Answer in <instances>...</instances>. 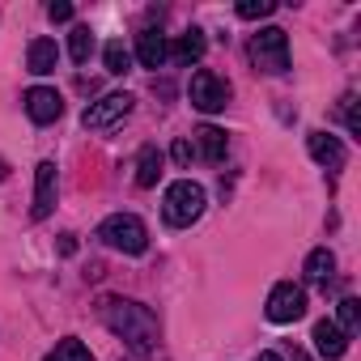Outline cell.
Listing matches in <instances>:
<instances>
[{"label":"cell","instance_id":"1","mask_svg":"<svg viewBox=\"0 0 361 361\" xmlns=\"http://www.w3.org/2000/svg\"><path fill=\"white\" fill-rule=\"evenodd\" d=\"M98 319L132 348V353H149L157 344V319L149 306L132 302V298H102L98 302Z\"/></svg>","mask_w":361,"mask_h":361},{"label":"cell","instance_id":"2","mask_svg":"<svg viewBox=\"0 0 361 361\" xmlns=\"http://www.w3.org/2000/svg\"><path fill=\"white\" fill-rule=\"evenodd\" d=\"M200 213H204V188H200V183H192V178H178V183L166 188V200H161L166 226L183 230V226H192Z\"/></svg>","mask_w":361,"mask_h":361},{"label":"cell","instance_id":"3","mask_svg":"<svg viewBox=\"0 0 361 361\" xmlns=\"http://www.w3.org/2000/svg\"><path fill=\"white\" fill-rule=\"evenodd\" d=\"M98 238L111 247V251H123V255H145L149 251V230L140 217L132 213H115L98 226Z\"/></svg>","mask_w":361,"mask_h":361},{"label":"cell","instance_id":"4","mask_svg":"<svg viewBox=\"0 0 361 361\" xmlns=\"http://www.w3.org/2000/svg\"><path fill=\"white\" fill-rule=\"evenodd\" d=\"M230 81L221 77V73H213V68H200V73H192V85H188V98H192V106L196 111H204V115H217V111H226L230 106Z\"/></svg>","mask_w":361,"mask_h":361},{"label":"cell","instance_id":"5","mask_svg":"<svg viewBox=\"0 0 361 361\" xmlns=\"http://www.w3.org/2000/svg\"><path fill=\"white\" fill-rule=\"evenodd\" d=\"M251 64L264 73H289V35L268 26L251 39Z\"/></svg>","mask_w":361,"mask_h":361},{"label":"cell","instance_id":"6","mask_svg":"<svg viewBox=\"0 0 361 361\" xmlns=\"http://www.w3.org/2000/svg\"><path fill=\"white\" fill-rule=\"evenodd\" d=\"M132 94H106V98H98V102H90L85 106V115H81V123L90 128V132H106V128H115L119 119H128L132 115Z\"/></svg>","mask_w":361,"mask_h":361},{"label":"cell","instance_id":"7","mask_svg":"<svg viewBox=\"0 0 361 361\" xmlns=\"http://www.w3.org/2000/svg\"><path fill=\"white\" fill-rule=\"evenodd\" d=\"M268 319L272 323H298L302 314H306V293H302V285H293V281H281L272 293H268Z\"/></svg>","mask_w":361,"mask_h":361},{"label":"cell","instance_id":"8","mask_svg":"<svg viewBox=\"0 0 361 361\" xmlns=\"http://www.w3.org/2000/svg\"><path fill=\"white\" fill-rule=\"evenodd\" d=\"M26 115L35 119V123H56L60 115H64V98H60V90H51V85H35V90H26Z\"/></svg>","mask_w":361,"mask_h":361},{"label":"cell","instance_id":"9","mask_svg":"<svg viewBox=\"0 0 361 361\" xmlns=\"http://www.w3.org/2000/svg\"><path fill=\"white\" fill-rule=\"evenodd\" d=\"M56 209V161H39V174H35V209L30 217H47Z\"/></svg>","mask_w":361,"mask_h":361},{"label":"cell","instance_id":"10","mask_svg":"<svg viewBox=\"0 0 361 361\" xmlns=\"http://www.w3.org/2000/svg\"><path fill=\"white\" fill-rule=\"evenodd\" d=\"M306 149H310V157H314L319 166H327V170H340V166H344V145H340V136H331V132H310V136H306Z\"/></svg>","mask_w":361,"mask_h":361},{"label":"cell","instance_id":"11","mask_svg":"<svg viewBox=\"0 0 361 361\" xmlns=\"http://www.w3.org/2000/svg\"><path fill=\"white\" fill-rule=\"evenodd\" d=\"M136 60H140L145 68H161V64L170 60L166 35H161V30H140V35H136Z\"/></svg>","mask_w":361,"mask_h":361},{"label":"cell","instance_id":"12","mask_svg":"<svg viewBox=\"0 0 361 361\" xmlns=\"http://www.w3.org/2000/svg\"><path fill=\"white\" fill-rule=\"evenodd\" d=\"M314 348H319V357L340 361V357H344V348H348V336H344L331 319H319V323H314Z\"/></svg>","mask_w":361,"mask_h":361},{"label":"cell","instance_id":"13","mask_svg":"<svg viewBox=\"0 0 361 361\" xmlns=\"http://www.w3.org/2000/svg\"><path fill=\"white\" fill-rule=\"evenodd\" d=\"M56 64H60V47H56V39H35L30 51H26V68H30L35 77H47V73H56Z\"/></svg>","mask_w":361,"mask_h":361},{"label":"cell","instance_id":"14","mask_svg":"<svg viewBox=\"0 0 361 361\" xmlns=\"http://www.w3.org/2000/svg\"><path fill=\"white\" fill-rule=\"evenodd\" d=\"M157 178H161V149L145 145L136 157V188H157Z\"/></svg>","mask_w":361,"mask_h":361},{"label":"cell","instance_id":"15","mask_svg":"<svg viewBox=\"0 0 361 361\" xmlns=\"http://www.w3.org/2000/svg\"><path fill=\"white\" fill-rule=\"evenodd\" d=\"M226 132L221 128H213V123H204V128H196V149H200V157L204 161H221L226 157Z\"/></svg>","mask_w":361,"mask_h":361},{"label":"cell","instance_id":"16","mask_svg":"<svg viewBox=\"0 0 361 361\" xmlns=\"http://www.w3.org/2000/svg\"><path fill=\"white\" fill-rule=\"evenodd\" d=\"M204 30H188V35H178L174 39V47H170V56L178 60V64H196L200 56H204Z\"/></svg>","mask_w":361,"mask_h":361},{"label":"cell","instance_id":"17","mask_svg":"<svg viewBox=\"0 0 361 361\" xmlns=\"http://www.w3.org/2000/svg\"><path fill=\"white\" fill-rule=\"evenodd\" d=\"M331 272H336V255H331L327 247H314V251L306 255V281H310V285H327Z\"/></svg>","mask_w":361,"mask_h":361},{"label":"cell","instance_id":"18","mask_svg":"<svg viewBox=\"0 0 361 361\" xmlns=\"http://www.w3.org/2000/svg\"><path fill=\"white\" fill-rule=\"evenodd\" d=\"M43 361H94V353H90L77 336H68V340H60V344H56Z\"/></svg>","mask_w":361,"mask_h":361},{"label":"cell","instance_id":"19","mask_svg":"<svg viewBox=\"0 0 361 361\" xmlns=\"http://www.w3.org/2000/svg\"><path fill=\"white\" fill-rule=\"evenodd\" d=\"M68 56H73L77 64H85V60L94 56V30H90V26H73V35H68Z\"/></svg>","mask_w":361,"mask_h":361},{"label":"cell","instance_id":"20","mask_svg":"<svg viewBox=\"0 0 361 361\" xmlns=\"http://www.w3.org/2000/svg\"><path fill=\"white\" fill-rule=\"evenodd\" d=\"M102 60H106V73H111V77H123V73L132 68V56H128V47H123L119 39H115V43H106Z\"/></svg>","mask_w":361,"mask_h":361},{"label":"cell","instance_id":"21","mask_svg":"<svg viewBox=\"0 0 361 361\" xmlns=\"http://www.w3.org/2000/svg\"><path fill=\"white\" fill-rule=\"evenodd\" d=\"M336 314H340V323H336V327H340L344 336H353V331L361 327V302H357V298H344Z\"/></svg>","mask_w":361,"mask_h":361},{"label":"cell","instance_id":"22","mask_svg":"<svg viewBox=\"0 0 361 361\" xmlns=\"http://www.w3.org/2000/svg\"><path fill=\"white\" fill-rule=\"evenodd\" d=\"M234 13H238L243 22H259V18H272V13H276V5H272V0H243Z\"/></svg>","mask_w":361,"mask_h":361},{"label":"cell","instance_id":"23","mask_svg":"<svg viewBox=\"0 0 361 361\" xmlns=\"http://www.w3.org/2000/svg\"><path fill=\"white\" fill-rule=\"evenodd\" d=\"M340 106H344V123H348V132H353V136H361V119H357V98H353V94H344V102H340Z\"/></svg>","mask_w":361,"mask_h":361},{"label":"cell","instance_id":"24","mask_svg":"<svg viewBox=\"0 0 361 361\" xmlns=\"http://www.w3.org/2000/svg\"><path fill=\"white\" fill-rule=\"evenodd\" d=\"M170 153H174V161H178V166H192V157H196L192 140H174V149H170Z\"/></svg>","mask_w":361,"mask_h":361},{"label":"cell","instance_id":"25","mask_svg":"<svg viewBox=\"0 0 361 361\" xmlns=\"http://www.w3.org/2000/svg\"><path fill=\"white\" fill-rule=\"evenodd\" d=\"M47 18H51V22H68V18H73V5H68V0H51V5H47Z\"/></svg>","mask_w":361,"mask_h":361},{"label":"cell","instance_id":"26","mask_svg":"<svg viewBox=\"0 0 361 361\" xmlns=\"http://www.w3.org/2000/svg\"><path fill=\"white\" fill-rule=\"evenodd\" d=\"M255 361H285V357H281V353H259Z\"/></svg>","mask_w":361,"mask_h":361},{"label":"cell","instance_id":"27","mask_svg":"<svg viewBox=\"0 0 361 361\" xmlns=\"http://www.w3.org/2000/svg\"><path fill=\"white\" fill-rule=\"evenodd\" d=\"M0 178H9V166H5V161H0Z\"/></svg>","mask_w":361,"mask_h":361}]
</instances>
